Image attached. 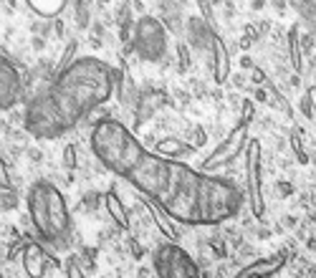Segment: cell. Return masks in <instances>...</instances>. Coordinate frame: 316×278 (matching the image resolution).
Returning a JSON list of instances; mask_svg holds the SVG:
<instances>
[{
    "mask_svg": "<svg viewBox=\"0 0 316 278\" xmlns=\"http://www.w3.org/2000/svg\"><path fill=\"white\" fill-rule=\"evenodd\" d=\"M193 149H198V147H203L205 144V132L200 129V127H190L187 129V139H185Z\"/></svg>",
    "mask_w": 316,
    "mask_h": 278,
    "instance_id": "21",
    "label": "cell"
},
{
    "mask_svg": "<svg viewBox=\"0 0 316 278\" xmlns=\"http://www.w3.org/2000/svg\"><path fill=\"white\" fill-rule=\"evenodd\" d=\"M16 207H18V197L13 187H0V210H16Z\"/></svg>",
    "mask_w": 316,
    "mask_h": 278,
    "instance_id": "20",
    "label": "cell"
},
{
    "mask_svg": "<svg viewBox=\"0 0 316 278\" xmlns=\"http://www.w3.org/2000/svg\"><path fill=\"white\" fill-rule=\"evenodd\" d=\"M23 86L26 76L21 66L6 53H0V112H11L23 101Z\"/></svg>",
    "mask_w": 316,
    "mask_h": 278,
    "instance_id": "9",
    "label": "cell"
},
{
    "mask_svg": "<svg viewBox=\"0 0 316 278\" xmlns=\"http://www.w3.org/2000/svg\"><path fill=\"white\" fill-rule=\"evenodd\" d=\"M74 53H76V41H71V43L66 46V51H64V56H61V61H58V64L53 66V69L58 71V69H64V66H69V64L74 61Z\"/></svg>",
    "mask_w": 316,
    "mask_h": 278,
    "instance_id": "25",
    "label": "cell"
},
{
    "mask_svg": "<svg viewBox=\"0 0 316 278\" xmlns=\"http://www.w3.org/2000/svg\"><path fill=\"white\" fill-rule=\"evenodd\" d=\"M101 197H104V195H99V192L91 190V192H86V195L81 197V207H84V210H96V207L101 205Z\"/></svg>",
    "mask_w": 316,
    "mask_h": 278,
    "instance_id": "24",
    "label": "cell"
},
{
    "mask_svg": "<svg viewBox=\"0 0 316 278\" xmlns=\"http://www.w3.org/2000/svg\"><path fill=\"white\" fill-rule=\"evenodd\" d=\"M116 74L119 71H114L106 61L94 56H81L53 74L46 94L69 132L79 127L94 106L109 101L116 89Z\"/></svg>",
    "mask_w": 316,
    "mask_h": 278,
    "instance_id": "2",
    "label": "cell"
},
{
    "mask_svg": "<svg viewBox=\"0 0 316 278\" xmlns=\"http://www.w3.org/2000/svg\"><path fill=\"white\" fill-rule=\"evenodd\" d=\"M248 124H250V122H243V119H240V122L235 124V129H230V134L200 162V167H203L205 172H215V170L230 164V162L243 152V147H245V142H248Z\"/></svg>",
    "mask_w": 316,
    "mask_h": 278,
    "instance_id": "8",
    "label": "cell"
},
{
    "mask_svg": "<svg viewBox=\"0 0 316 278\" xmlns=\"http://www.w3.org/2000/svg\"><path fill=\"white\" fill-rule=\"evenodd\" d=\"M0 187H11V175H8V164L0 154Z\"/></svg>",
    "mask_w": 316,
    "mask_h": 278,
    "instance_id": "28",
    "label": "cell"
},
{
    "mask_svg": "<svg viewBox=\"0 0 316 278\" xmlns=\"http://www.w3.org/2000/svg\"><path fill=\"white\" fill-rule=\"evenodd\" d=\"M26 3L43 18H56L66 8V0H26Z\"/></svg>",
    "mask_w": 316,
    "mask_h": 278,
    "instance_id": "19",
    "label": "cell"
},
{
    "mask_svg": "<svg viewBox=\"0 0 316 278\" xmlns=\"http://www.w3.org/2000/svg\"><path fill=\"white\" fill-rule=\"evenodd\" d=\"M28 217L38 240L53 250H69L71 243V210L66 197L51 180H38L28 190Z\"/></svg>",
    "mask_w": 316,
    "mask_h": 278,
    "instance_id": "3",
    "label": "cell"
},
{
    "mask_svg": "<svg viewBox=\"0 0 316 278\" xmlns=\"http://www.w3.org/2000/svg\"><path fill=\"white\" fill-rule=\"evenodd\" d=\"M250 81H253V84H263V81H266V74L253 66V69H250Z\"/></svg>",
    "mask_w": 316,
    "mask_h": 278,
    "instance_id": "29",
    "label": "cell"
},
{
    "mask_svg": "<svg viewBox=\"0 0 316 278\" xmlns=\"http://www.w3.org/2000/svg\"><path fill=\"white\" fill-rule=\"evenodd\" d=\"M127 180L142 195L160 205L172 220L182 225H200V180L203 172L193 170L182 159L144 152L129 170Z\"/></svg>",
    "mask_w": 316,
    "mask_h": 278,
    "instance_id": "1",
    "label": "cell"
},
{
    "mask_svg": "<svg viewBox=\"0 0 316 278\" xmlns=\"http://www.w3.org/2000/svg\"><path fill=\"white\" fill-rule=\"evenodd\" d=\"M165 104H167V94L165 91H157V89H149V94L137 96V101H134V106H137V124L147 122L157 109L165 106Z\"/></svg>",
    "mask_w": 316,
    "mask_h": 278,
    "instance_id": "14",
    "label": "cell"
},
{
    "mask_svg": "<svg viewBox=\"0 0 316 278\" xmlns=\"http://www.w3.org/2000/svg\"><path fill=\"white\" fill-rule=\"evenodd\" d=\"M132 48L137 51V56L142 61H149V64L162 61L165 53H167V28H165V23L154 16H142L134 23Z\"/></svg>",
    "mask_w": 316,
    "mask_h": 278,
    "instance_id": "7",
    "label": "cell"
},
{
    "mask_svg": "<svg viewBox=\"0 0 316 278\" xmlns=\"http://www.w3.org/2000/svg\"><path fill=\"white\" fill-rule=\"evenodd\" d=\"M291 53H293V69L301 71V53H298V43H296V31L291 33Z\"/></svg>",
    "mask_w": 316,
    "mask_h": 278,
    "instance_id": "27",
    "label": "cell"
},
{
    "mask_svg": "<svg viewBox=\"0 0 316 278\" xmlns=\"http://www.w3.org/2000/svg\"><path fill=\"white\" fill-rule=\"evenodd\" d=\"M193 152V147L177 137H170V139H160L157 142V154H162V157H170V159H182Z\"/></svg>",
    "mask_w": 316,
    "mask_h": 278,
    "instance_id": "18",
    "label": "cell"
},
{
    "mask_svg": "<svg viewBox=\"0 0 316 278\" xmlns=\"http://www.w3.org/2000/svg\"><path fill=\"white\" fill-rule=\"evenodd\" d=\"M243 207V192L235 182L213 177L210 172H203L200 180V225H223L230 217H235Z\"/></svg>",
    "mask_w": 316,
    "mask_h": 278,
    "instance_id": "5",
    "label": "cell"
},
{
    "mask_svg": "<svg viewBox=\"0 0 316 278\" xmlns=\"http://www.w3.org/2000/svg\"><path fill=\"white\" fill-rule=\"evenodd\" d=\"M301 112L306 119H313V91H306L301 99Z\"/></svg>",
    "mask_w": 316,
    "mask_h": 278,
    "instance_id": "26",
    "label": "cell"
},
{
    "mask_svg": "<svg viewBox=\"0 0 316 278\" xmlns=\"http://www.w3.org/2000/svg\"><path fill=\"white\" fill-rule=\"evenodd\" d=\"M248 152H245V177H248V197H250V207L256 217H263L266 212V202H263V187H261V142L250 139V144L245 142Z\"/></svg>",
    "mask_w": 316,
    "mask_h": 278,
    "instance_id": "10",
    "label": "cell"
},
{
    "mask_svg": "<svg viewBox=\"0 0 316 278\" xmlns=\"http://www.w3.org/2000/svg\"><path fill=\"white\" fill-rule=\"evenodd\" d=\"M243 69H253V61H250V59H243Z\"/></svg>",
    "mask_w": 316,
    "mask_h": 278,
    "instance_id": "33",
    "label": "cell"
},
{
    "mask_svg": "<svg viewBox=\"0 0 316 278\" xmlns=\"http://www.w3.org/2000/svg\"><path fill=\"white\" fill-rule=\"evenodd\" d=\"M89 144L94 157L114 175L127 177L129 170L139 162V157L147 152L142 147V142L132 134V129L111 117L91 124V134H89Z\"/></svg>",
    "mask_w": 316,
    "mask_h": 278,
    "instance_id": "4",
    "label": "cell"
},
{
    "mask_svg": "<svg viewBox=\"0 0 316 278\" xmlns=\"http://www.w3.org/2000/svg\"><path fill=\"white\" fill-rule=\"evenodd\" d=\"M278 192L286 197V195H291V192H293V185H291V182H278Z\"/></svg>",
    "mask_w": 316,
    "mask_h": 278,
    "instance_id": "30",
    "label": "cell"
},
{
    "mask_svg": "<svg viewBox=\"0 0 316 278\" xmlns=\"http://www.w3.org/2000/svg\"><path fill=\"white\" fill-rule=\"evenodd\" d=\"M101 202H104V207H106V212H109V217L121 228V230H129V210L124 207V202L119 200V195H116V190H109L104 197H101Z\"/></svg>",
    "mask_w": 316,
    "mask_h": 278,
    "instance_id": "16",
    "label": "cell"
},
{
    "mask_svg": "<svg viewBox=\"0 0 316 278\" xmlns=\"http://www.w3.org/2000/svg\"><path fill=\"white\" fill-rule=\"evenodd\" d=\"M210 38H213V31L203 18H190L187 21V41H190L193 48H208Z\"/></svg>",
    "mask_w": 316,
    "mask_h": 278,
    "instance_id": "17",
    "label": "cell"
},
{
    "mask_svg": "<svg viewBox=\"0 0 316 278\" xmlns=\"http://www.w3.org/2000/svg\"><path fill=\"white\" fill-rule=\"evenodd\" d=\"M142 202H144V207H147V212H149V217L154 220V225H157V228H160V230H162V233H165L170 240H180V235H182V233L175 228L172 217H170V215H167V212H165L160 205H157V202H152L147 195L142 197Z\"/></svg>",
    "mask_w": 316,
    "mask_h": 278,
    "instance_id": "15",
    "label": "cell"
},
{
    "mask_svg": "<svg viewBox=\"0 0 316 278\" xmlns=\"http://www.w3.org/2000/svg\"><path fill=\"white\" fill-rule=\"evenodd\" d=\"M64 167L66 170H76L79 167V152L74 144H66L64 147Z\"/></svg>",
    "mask_w": 316,
    "mask_h": 278,
    "instance_id": "22",
    "label": "cell"
},
{
    "mask_svg": "<svg viewBox=\"0 0 316 278\" xmlns=\"http://www.w3.org/2000/svg\"><path fill=\"white\" fill-rule=\"evenodd\" d=\"M21 250H23V268H26V273L41 278L43 263H46V258H48L46 243H43V240H31V238H26Z\"/></svg>",
    "mask_w": 316,
    "mask_h": 278,
    "instance_id": "12",
    "label": "cell"
},
{
    "mask_svg": "<svg viewBox=\"0 0 316 278\" xmlns=\"http://www.w3.org/2000/svg\"><path fill=\"white\" fill-rule=\"evenodd\" d=\"M28 157H31L33 162H41V159H43V157H41V152H38V149H33V147H28Z\"/></svg>",
    "mask_w": 316,
    "mask_h": 278,
    "instance_id": "31",
    "label": "cell"
},
{
    "mask_svg": "<svg viewBox=\"0 0 316 278\" xmlns=\"http://www.w3.org/2000/svg\"><path fill=\"white\" fill-rule=\"evenodd\" d=\"M210 66H213V79H215V84H225L228 79H230V53H228V48H225V43L213 33V38H210Z\"/></svg>",
    "mask_w": 316,
    "mask_h": 278,
    "instance_id": "11",
    "label": "cell"
},
{
    "mask_svg": "<svg viewBox=\"0 0 316 278\" xmlns=\"http://www.w3.org/2000/svg\"><path fill=\"white\" fill-rule=\"evenodd\" d=\"M286 253H273L268 258H258L253 263H248L245 268L238 270V278H248V275H268V273H278V268L286 265Z\"/></svg>",
    "mask_w": 316,
    "mask_h": 278,
    "instance_id": "13",
    "label": "cell"
},
{
    "mask_svg": "<svg viewBox=\"0 0 316 278\" xmlns=\"http://www.w3.org/2000/svg\"><path fill=\"white\" fill-rule=\"evenodd\" d=\"M81 258L79 255H69V260H66V275H74V278H81V275H86V270H81Z\"/></svg>",
    "mask_w": 316,
    "mask_h": 278,
    "instance_id": "23",
    "label": "cell"
},
{
    "mask_svg": "<svg viewBox=\"0 0 316 278\" xmlns=\"http://www.w3.org/2000/svg\"><path fill=\"white\" fill-rule=\"evenodd\" d=\"M152 265L160 278H198L203 275L200 265L190 258V253L177 245V240H167L157 245L152 253Z\"/></svg>",
    "mask_w": 316,
    "mask_h": 278,
    "instance_id": "6",
    "label": "cell"
},
{
    "mask_svg": "<svg viewBox=\"0 0 316 278\" xmlns=\"http://www.w3.org/2000/svg\"><path fill=\"white\" fill-rule=\"evenodd\" d=\"M256 99H258V101H266V99H268V91H266V89H258V91H256Z\"/></svg>",
    "mask_w": 316,
    "mask_h": 278,
    "instance_id": "32",
    "label": "cell"
}]
</instances>
